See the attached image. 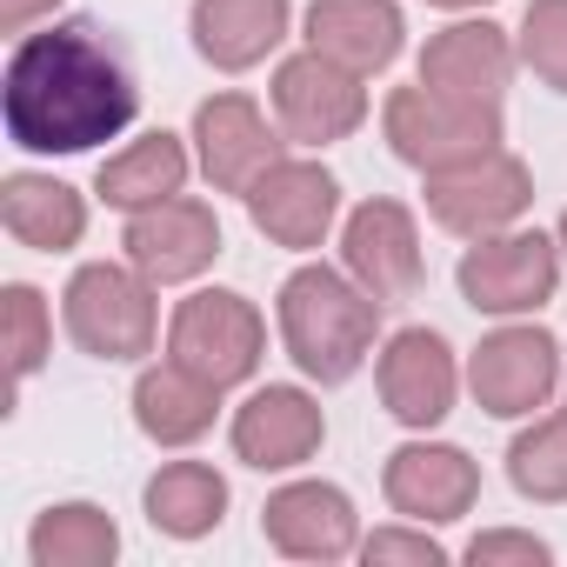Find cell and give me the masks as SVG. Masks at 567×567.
<instances>
[{
  "mask_svg": "<svg viewBox=\"0 0 567 567\" xmlns=\"http://www.w3.org/2000/svg\"><path fill=\"white\" fill-rule=\"evenodd\" d=\"M121 520L101 501H48L28 527V567H114Z\"/></svg>",
  "mask_w": 567,
  "mask_h": 567,
  "instance_id": "obj_25",
  "label": "cell"
},
{
  "mask_svg": "<svg viewBox=\"0 0 567 567\" xmlns=\"http://www.w3.org/2000/svg\"><path fill=\"white\" fill-rule=\"evenodd\" d=\"M0 315H8V388L21 401V388L54 354V308H48V295L34 280H8V288H0Z\"/></svg>",
  "mask_w": 567,
  "mask_h": 567,
  "instance_id": "obj_27",
  "label": "cell"
},
{
  "mask_svg": "<svg viewBox=\"0 0 567 567\" xmlns=\"http://www.w3.org/2000/svg\"><path fill=\"white\" fill-rule=\"evenodd\" d=\"M141 114V81L127 48L94 14H54L14 41L0 74V121L8 141L34 161H74L121 141Z\"/></svg>",
  "mask_w": 567,
  "mask_h": 567,
  "instance_id": "obj_1",
  "label": "cell"
},
{
  "mask_svg": "<svg viewBox=\"0 0 567 567\" xmlns=\"http://www.w3.org/2000/svg\"><path fill=\"white\" fill-rule=\"evenodd\" d=\"M227 501H234L227 474H220L214 461H200V454L161 461V467L147 474V487H141V514H147V527L167 534V540H207V534H220Z\"/></svg>",
  "mask_w": 567,
  "mask_h": 567,
  "instance_id": "obj_24",
  "label": "cell"
},
{
  "mask_svg": "<svg viewBox=\"0 0 567 567\" xmlns=\"http://www.w3.org/2000/svg\"><path fill=\"white\" fill-rule=\"evenodd\" d=\"M121 254L154 280V288H194L220 260V214L200 194H174L161 207H141L121 220Z\"/></svg>",
  "mask_w": 567,
  "mask_h": 567,
  "instance_id": "obj_17",
  "label": "cell"
},
{
  "mask_svg": "<svg viewBox=\"0 0 567 567\" xmlns=\"http://www.w3.org/2000/svg\"><path fill=\"white\" fill-rule=\"evenodd\" d=\"M341 267L361 280V288L394 308L421 288V274H427V247H421V214L394 194H368L361 207L341 214Z\"/></svg>",
  "mask_w": 567,
  "mask_h": 567,
  "instance_id": "obj_15",
  "label": "cell"
},
{
  "mask_svg": "<svg viewBox=\"0 0 567 567\" xmlns=\"http://www.w3.org/2000/svg\"><path fill=\"white\" fill-rule=\"evenodd\" d=\"M381 301L361 288L348 267L328 260H301L274 295V334L280 354L295 361L301 381L315 388H348L374 354H381Z\"/></svg>",
  "mask_w": 567,
  "mask_h": 567,
  "instance_id": "obj_2",
  "label": "cell"
},
{
  "mask_svg": "<svg viewBox=\"0 0 567 567\" xmlns=\"http://www.w3.org/2000/svg\"><path fill=\"white\" fill-rule=\"evenodd\" d=\"M361 560L368 567H447L454 547L441 540V527H421V520H381L361 534Z\"/></svg>",
  "mask_w": 567,
  "mask_h": 567,
  "instance_id": "obj_29",
  "label": "cell"
},
{
  "mask_svg": "<svg viewBox=\"0 0 567 567\" xmlns=\"http://www.w3.org/2000/svg\"><path fill=\"white\" fill-rule=\"evenodd\" d=\"M295 34V0H194L187 41L214 74H254Z\"/></svg>",
  "mask_w": 567,
  "mask_h": 567,
  "instance_id": "obj_21",
  "label": "cell"
},
{
  "mask_svg": "<svg viewBox=\"0 0 567 567\" xmlns=\"http://www.w3.org/2000/svg\"><path fill=\"white\" fill-rule=\"evenodd\" d=\"M247 220L260 240L288 247V254H315L341 234V181L334 167H321V154L308 147H288L247 194H240Z\"/></svg>",
  "mask_w": 567,
  "mask_h": 567,
  "instance_id": "obj_11",
  "label": "cell"
},
{
  "mask_svg": "<svg viewBox=\"0 0 567 567\" xmlns=\"http://www.w3.org/2000/svg\"><path fill=\"white\" fill-rule=\"evenodd\" d=\"M361 507L341 481L321 474H295L280 481L260 507V540L280 560H308V567H334V560H361Z\"/></svg>",
  "mask_w": 567,
  "mask_h": 567,
  "instance_id": "obj_12",
  "label": "cell"
},
{
  "mask_svg": "<svg viewBox=\"0 0 567 567\" xmlns=\"http://www.w3.org/2000/svg\"><path fill=\"white\" fill-rule=\"evenodd\" d=\"M374 394L394 427L434 434L467 394V361L454 354V341L441 328H394L374 354Z\"/></svg>",
  "mask_w": 567,
  "mask_h": 567,
  "instance_id": "obj_9",
  "label": "cell"
},
{
  "mask_svg": "<svg viewBox=\"0 0 567 567\" xmlns=\"http://www.w3.org/2000/svg\"><path fill=\"white\" fill-rule=\"evenodd\" d=\"M267 107L280 121V134H288L295 147L321 154V147H341L368 127L374 114V94L354 68L301 48V54H280L274 61V81H267Z\"/></svg>",
  "mask_w": 567,
  "mask_h": 567,
  "instance_id": "obj_6",
  "label": "cell"
},
{
  "mask_svg": "<svg viewBox=\"0 0 567 567\" xmlns=\"http://www.w3.org/2000/svg\"><path fill=\"white\" fill-rule=\"evenodd\" d=\"M187 141H194L200 181H207L214 194H247L280 154L295 147L288 134H280V121H274L254 94H240V87L207 94V101L194 107V121H187Z\"/></svg>",
  "mask_w": 567,
  "mask_h": 567,
  "instance_id": "obj_14",
  "label": "cell"
},
{
  "mask_svg": "<svg viewBox=\"0 0 567 567\" xmlns=\"http://www.w3.org/2000/svg\"><path fill=\"white\" fill-rule=\"evenodd\" d=\"M61 8H68V0H0V28L21 41V34H34L41 21H54Z\"/></svg>",
  "mask_w": 567,
  "mask_h": 567,
  "instance_id": "obj_31",
  "label": "cell"
},
{
  "mask_svg": "<svg viewBox=\"0 0 567 567\" xmlns=\"http://www.w3.org/2000/svg\"><path fill=\"white\" fill-rule=\"evenodd\" d=\"M514 54L547 94H567V0H527L514 28Z\"/></svg>",
  "mask_w": 567,
  "mask_h": 567,
  "instance_id": "obj_28",
  "label": "cell"
},
{
  "mask_svg": "<svg viewBox=\"0 0 567 567\" xmlns=\"http://www.w3.org/2000/svg\"><path fill=\"white\" fill-rule=\"evenodd\" d=\"M127 408H134L141 441H154V447H167V454H187V447H200V441L214 434V421H220V408H227V388L207 381L200 368L161 354V361H141Z\"/></svg>",
  "mask_w": 567,
  "mask_h": 567,
  "instance_id": "obj_19",
  "label": "cell"
},
{
  "mask_svg": "<svg viewBox=\"0 0 567 567\" xmlns=\"http://www.w3.org/2000/svg\"><path fill=\"white\" fill-rule=\"evenodd\" d=\"M227 447L254 474H301L328 447V408L315 381H267L247 388L240 408L227 414Z\"/></svg>",
  "mask_w": 567,
  "mask_h": 567,
  "instance_id": "obj_10",
  "label": "cell"
},
{
  "mask_svg": "<svg viewBox=\"0 0 567 567\" xmlns=\"http://www.w3.org/2000/svg\"><path fill=\"white\" fill-rule=\"evenodd\" d=\"M554 240H560V260H567V207H560V220H554Z\"/></svg>",
  "mask_w": 567,
  "mask_h": 567,
  "instance_id": "obj_33",
  "label": "cell"
},
{
  "mask_svg": "<svg viewBox=\"0 0 567 567\" xmlns=\"http://www.w3.org/2000/svg\"><path fill=\"white\" fill-rule=\"evenodd\" d=\"M161 288L121 254V260H81L61 288V328L87 361L141 368L161 348Z\"/></svg>",
  "mask_w": 567,
  "mask_h": 567,
  "instance_id": "obj_3",
  "label": "cell"
},
{
  "mask_svg": "<svg viewBox=\"0 0 567 567\" xmlns=\"http://www.w3.org/2000/svg\"><path fill=\"white\" fill-rule=\"evenodd\" d=\"M427 8H441V14H487L494 0H427Z\"/></svg>",
  "mask_w": 567,
  "mask_h": 567,
  "instance_id": "obj_32",
  "label": "cell"
},
{
  "mask_svg": "<svg viewBox=\"0 0 567 567\" xmlns=\"http://www.w3.org/2000/svg\"><path fill=\"white\" fill-rule=\"evenodd\" d=\"M381 501L388 514L401 520H421V527H454L474 514L481 501V461L454 441H434V434H408L388 461H381Z\"/></svg>",
  "mask_w": 567,
  "mask_h": 567,
  "instance_id": "obj_16",
  "label": "cell"
},
{
  "mask_svg": "<svg viewBox=\"0 0 567 567\" xmlns=\"http://www.w3.org/2000/svg\"><path fill=\"white\" fill-rule=\"evenodd\" d=\"M567 280V260H560V240L547 227H501L487 240H467L461 260H454V288L474 315L487 321H527L540 315Z\"/></svg>",
  "mask_w": 567,
  "mask_h": 567,
  "instance_id": "obj_5",
  "label": "cell"
},
{
  "mask_svg": "<svg viewBox=\"0 0 567 567\" xmlns=\"http://www.w3.org/2000/svg\"><path fill=\"white\" fill-rule=\"evenodd\" d=\"M301 48L354 68L361 81L388 74L408 54V14L401 0H308L301 8Z\"/></svg>",
  "mask_w": 567,
  "mask_h": 567,
  "instance_id": "obj_20",
  "label": "cell"
},
{
  "mask_svg": "<svg viewBox=\"0 0 567 567\" xmlns=\"http://www.w3.org/2000/svg\"><path fill=\"white\" fill-rule=\"evenodd\" d=\"M507 487L534 507H567V408H540L507 441Z\"/></svg>",
  "mask_w": 567,
  "mask_h": 567,
  "instance_id": "obj_26",
  "label": "cell"
},
{
  "mask_svg": "<svg viewBox=\"0 0 567 567\" xmlns=\"http://www.w3.org/2000/svg\"><path fill=\"white\" fill-rule=\"evenodd\" d=\"M514 74H520L514 34L487 14H454L441 34L421 41V61H414V81L461 94V101H487V107H507Z\"/></svg>",
  "mask_w": 567,
  "mask_h": 567,
  "instance_id": "obj_18",
  "label": "cell"
},
{
  "mask_svg": "<svg viewBox=\"0 0 567 567\" xmlns=\"http://www.w3.org/2000/svg\"><path fill=\"white\" fill-rule=\"evenodd\" d=\"M87 220H94L87 194L48 167H14L0 181V227L28 254H74L87 240Z\"/></svg>",
  "mask_w": 567,
  "mask_h": 567,
  "instance_id": "obj_23",
  "label": "cell"
},
{
  "mask_svg": "<svg viewBox=\"0 0 567 567\" xmlns=\"http://www.w3.org/2000/svg\"><path fill=\"white\" fill-rule=\"evenodd\" d=\"M560 388H567V341H554L534 315L501 321L467 354V394L494 421H534L540 408H554Z\"/></svg>",
  "mask_w": 567,
  "mask_h": 567,
  "instance_id": "obj_7",
  "label": "cell"
},
{
  "mask_svg": "<svg viewBox=\"0 0 567 567\" xmlns=\"http://www.w3.org/2000/svg\"><path fill=\"white\" fill-rule=\"evenodd\" d=\"M467 567H554V540H540L534 527H481L461 547Z\"/></svg>",
  "mask_w": 567,
  "mask_h": 567,
  "instance_id": "obj_30",
  "label": "cell"
},
{
  "mask_svg": "<svg viewBox=\"0 0 567 567\" xmlns=\"http://www.w3.org/2000/svg\"><path fill=\"white\" fill-rule=\"evenodd\" d=\"M194 174H200L194 141L174 134V127H147V134L121 141V147L94 167V194L127 220V214H141V207H161V200L187 194Z\"/></svg>",
  "mask_w": 567,
  "mask_h": 567,
  "instance_id": "obj_22",
  "label": "cell"
},
{
  "mask_svg": "<svg viewBox=\"0 0 567 567\" xmlns=\"http://www.w3.org/2000/svg\"><path fill=\"white\" fill-rule=\"evenodd\" d=\"M381 141L414 174H447L467 161H487L507 147V107L441 94L427 81H408L381 101Z\"/></svg>",
  "mask_w": 567,
  "mask_h": 567,
  "instance_id": "obj_4",
  "label": "cell"
},
{
  "mask_svg": "<svg viewBox=\"0 0 567 567\" xmlns=\"http://www.w3.org/2000/svg\"><path fill=\"white\" fill-rule=\"evenodd\" d=\"M167 354L220 381L227 394L247 388L267 361V315L240 288H194L167 315Z\"/></svg>",
  "mask_w": 567,
  "mask_h": 567,
  "instance_id": "obj_8",
  "label": "cell"
},
{
  "mask_svg": "<svg viewBox=\"0 0 567 567\" xmlns=\"http://www.w3.org/2000/svg\"><path fill=\"white\" fill-rule=\"evenodd\" d=\"M421 207L441 234L454 240H487L501 227H520L527 207H534V167L501 147L487 161H467V167H447V174H421Z\"/></svg>",
  "mask_w": 567,
  "mask_h": 567,
  "instance_id": "obj_13",
  "label": "cell"
}]
</instances>
